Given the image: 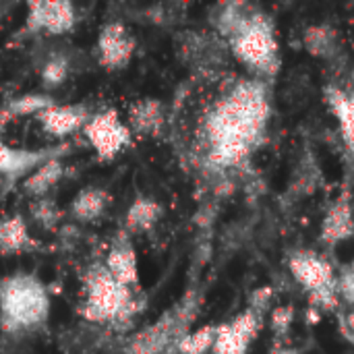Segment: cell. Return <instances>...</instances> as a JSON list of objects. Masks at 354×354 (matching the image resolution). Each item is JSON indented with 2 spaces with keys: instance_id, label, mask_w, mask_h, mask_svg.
I'll list each match as a JSON object with an SVG mask.
<instances>
[{
  "instance_id": "e0dca14e",
  "label": "cell",
  "mask_w": 354,
  "mask_h": 354,
  "mask_svg": "<svg viewBox=\"0 0 354 354\" xmlns=\"http://www.w3.org/2000/svg\"><path fill=\"white\" fill-rule=\"evenodd\" d=\"M110 205V193L102 187H85L81 189L71 205H68V214L73 220L81 222V224H89V222H95L100 220L106 209Z\"/></svg>"
},
{
  "instance_id": "603a6c76",
  "label": "cell",
  "mask_w": 354,
  "mask_h": 354,
  "mask_svg": "<svg viewBox=\"0 0 354 354\" xmlns=\"http://www.w3.org/2000/svg\"><path fill=\"white\" fill-rule=\"evenodd\" d=\"M214 340H216V328L214 326H205L197 332L187 334L178 346L176 354H205L207 351L214 348Z\"/></svg>"
},
{
  "instance_id": "484cf974",
  "label": "cell",
  "mask_w": 354,
  "mask_h": 354,
  "mask_svg": "<svg viewBox=\"0 0 354 354\" xmlns=\"http://www.w3.org/2000/svg\"><path fill=\"white\" fill-rule=\"evenodd\" d=\"M336 286H338V297L354 305V263L351 268L342 270V274L336 278Z\"/></svg>"
},
{
  "instance_id": "ac0fdd59",
  "label": "cell",
  "mask_w": 354,
  "mask_h": 354,
  "mask_svg": "<svg viewBox=\"0 0 354 354\" xmlns=\"http://www.w3.org/2000/svg\"><path fill=\"white\" fill-rule=\"evenodd\" d=\"M62 156L50 158L48 162H44L41 166H37L25 180H23V191L27 197L35 199H44L48 197V193L62 180L64 176V164L60 160Z\"/></svg>"
},
{
  "instance_id": "cb8c5ba5",
  "label": "cell",
  "mask_w": 354,
  "mask_h": 354,
  "mask_svg": "<svg viewBox=\"0 0 354 354\" xmlns=\"http://www.w3.org/2000/svg\"><path fill=\"white\" fill-rule=\"evenodd\" d=\"M29 209H31L33 222L39 224L46 230H52L60 222V218H62V212L58 209V205L52 199H48V197L31 201V207Z\"/></svg>"
},
{
  "instance_id": "ba28073f",
  "label": "cell",
  "mask_w": 354,
  "mask_h": 354,
  "mask_svg": "<svg viewBox=\"0 0 354 354\" xmlns=\"http://www.w3.org/2000/svg\"><path fill=\"white\" fill-rule=\"evenodd\" d=\"M137 41L120 21H108L100 27L95 50H97V62L108 71H120L124 68L135 54Z\"/></svg>"
},
{
  "instance_id": "52a82bcc",
  "label": "cell",
  "mask_w": 354,
  "mask_h": 354,
  "mask_svg": "<svg viewBox=\"0 0 354 354\" xmlns=\"http://www.w3.org/2000/svg\"><path fill=\"white\" fill-rule=\"evenodd\" d=\"M263 326V315L255 309H247L232 322L216 328L214 354H247L249 346L257 340Z\"/></svg>"
},
{
  "instance_id": "ffe728a7",
  "label": "cell",
  "mask_w": 354,
  "mask_h": 354,
  "mask_svg": "<svg viewBox=\"0 0 354 354\" xmlns=\"http://www.w3.org/2000/svg\"><path fill=\"white\" fill-rule=\"evenodd\" d=\"M303 44L317 58H332L340 52L338 31L330 25H311L303 33Z\"/></svg>"
},
{
  "instance_id": "9a60e30c",
  "label": "cell",
  "mask_w": 354,
  "mask_h": 354,
  "mask_svg": "<svg viewBox=\"0 0 354 354\" xmlns=\"http://www.w3.org/2000/svg\"><path fill=\"white\" fill-rule=\"evenodd\" d=\"M164 122V104L156 97H141L129 108V127L137 135H160Z\"/></svg>"
},
{
  "instance_id": "277c9868",
  "label": "cell",
  "mask_w": 354,
  "mask_h": 354,
  "mask_svg": "<svg viewBox=\"0 0 354 354\" xmlns=\"http://www.w3.org/2000/svg\"><path fill=\"white\" fill-rule=\"evenodd\" d=\"M135 313V295L106 270L104 263L91 266L83 274L81 315L91 324H116Z\"/></svg>"
},
{
  "instance_id": "30bf717a",
  "label": "cell",
  "mask_w": 354,
  "mask_h": 354,
  "mask_svg": "<svg viewBox=\"0 0 354 354\" xmlns=\"http://www.w3.org/2000/svg\"><path fill=\"white\" fill-rule=\"evenodd\" d=\"M35 118L46 135L64 139L77 131H83L91 118V112L85 104H54Z\"/></svg>"
},
{
  "instance_id": "d6986e66",
  "label": "cell",
  "mask_w": 354,
  "mask_h": 354,
  "mask_svg": "<svg viewBox=\"0 0 354 354\" xmlns=\"http://www.w3.org/2000/svg\"><path fill=\"white\" fill-rule=\"evenodd\" d=\"M164 209L162 205L151 199V197H137L131 207L127 209L124 216V230L127 234H139V232H149L158 220L162 218Z\"/></svg>"
},
{
  "instance_id": "83f0119b",
  "label": "cell",
  "mask_w": 354,
  "mask_h": 354,
  "mask_svg": "<svg viewBox=\"0 0 354 354\" xmlns=\"http://www.w3.org/2000/svg\"><path fill=\"white\" fill-rule=\"evenodd\" d=\"M342 334L348 338L351 344H354V311H351V313L346 315V319L342 322Z\"/></svg>"
},
{
  "instance_id": "9c48e42d",
  "label": "cell",
  "mask_w": 354,
  "mask_h": 354,
  "mask_svg": "<svg viewBox=\"0 0 354 354\" xmlns=\"http://www.w3.org/2000/svg\"><path fill=\"white\" fill-rule=\"evenodd\" d=\"M288 270L292 274V278L309 292H319L328 286L336 284V272L332 268V263L324 257H319L317 253L311 251H299L290 257L288 261Z\"/></svg>"
},
{
  "instance_id": "7402d4cb",
  "label": "cell",
  "mask_w": 354,
  "mask_h": 354,
  "mask_svg": "<svg viewBox=\"0 0 354 354\" xmlns=\"http://www.w3.org/2000/svg\"><path fill=\"white\" fill-rule=\"evenodd\" d=\"M71 73V60L64 54H52L39 68V79L44 83V87L54 89L58 85H62L66 81Z\"/></svg>"
},
{
  "instance_id": "5b68a950",
  "label": "cell",
  "mask_w": 354,
  "mask_h": 354,
  "mask_svg": "<svg viewBox=\"0 0 354 354\" xmlns=\"http://www.w3.org/2000/svg\"><path fill=\"white\" fill-rule=\"evenodd\" d=\"M83 135L102 162L114 160L133 143L131 127L120 118L114 108L91 114L89 122L83 129Z\"/></svg>"
},
{
  "instance_id": "4316f807",
  "label": "cell",
  "mask_w": 354,
  "mask_h": 354,
  "mask_svg": "<svg viewBox=\"0 0 354 354\" xmlns=\"http://www.w3.org/2000/svg\"><path fill=\"white\" fill-rule=\"evenodd\" d=\"M272 297H274V290H272L270 286H263V288H259V290H255V292L251 295V303H249V307H251V309H255V311H259V313L263 315V313L270 309Z\"/></svg>"
},
{
  "instance_id": "5bb4252c",
  "label": "cell",
  "mask_w": 354,
  "mask_h": 354,
  "mask_svg": "<svg viewBox=\"0 0 354 354\" xmlns=\"http://www.w3.org/2000/svg\"><path fill=\"white\" fill-rule=\"evenodd\" d=\"M354 234L353 205L346 197L338 199L324 216L319 239L326 247H336Z\"/></svg>"
},
{
  "instance_id": "44dd1931",
  "label": "cell",
  "mask_w": 354,
  "mask_h": 354,
  "mask_svg": "<svg viewBox=\"0 0 354 354\" xmlns=\"http://www.w3.org/2000/svg\"><path fill=\"white\" fill-rule=\"evenodd\" d=\"M54 104L56 102L48 93H23L19 97L8 100V104L2 108V120L21 118V116H37Z\"/></svg>"
},
{
  "instance_id": "2e32d148",
  "label": "cell",
  "mask_w": 354,
  "mask_h": 354,
  "mask_svg": "<svg viewBox=\"0 0 354 354\" xmlns=\"http://www.w3.org/2000/svg\"><path fill=\"white\" fill-rule=\"evenodd\" d=\"M37 247L21 214L0 218V255H19Z\"/></svg>"
},
{
  "instance_id": "f1b7e54d",
  "label": "cell",
  "mask_w": 354,
  "mask_h": 354,
  "mask_svg": "<svg viewBox=\"0 0 354 354\" xmlns=\"http://www.w3.org/2000/svg\"><path fill=\"white\" fill-rule=\"evenodd\" d=\"M270 354H299L295 348H290L288 344H282L280 340L274 342V346L270 348Z\"/></svg>"
},
{
  "instance_id": "3957f363",
  "label": "cell",
  "mask_w": 354,
  "mask_h": 354,
  "mask_svg": "<svg viewBox=\"0 0 354 354\" xmlns=\"http://www.w3.org/2000/svg\"><path fill=\"white\" fill-rule=\"evenodd\" d=\"M50 295L33 274H10L0 280V328L19 334L39 328L50 317Z\"/></svg>"
},
{
  "instance_id": "4fadbf2b",
  "label": "cell",
  "mask_w": 354,
  "mask_h": 354,
  "mask_svg": "<svg viewBox=\"0 0 354 354\" xmlns=\"http://www.w3.org/2000/svg\"><path fill=\"white\" fill-rule=\"evenodd\" d=\"M324 95L332 114L336 116L340 124V135H342L346 149L354 156V77L351 89H342L330 83L324 87Z\"/></svg>"
},
{
  "instance_id": "6da1fadb",
  "label": "cell",
  "mask_w": 354,
  "mask_h": 354,
  "mask_svg": "<svg viewBox=\"0 0 354 354\" xmlns=\"http://www.w3.org/2000/svg\"><path fill=\"white\" fill-rule=\"evenodd\" d=\"M270 120L268 87L259 79H239L205 112L201 124L205 164L218 170L247 162L263 141Z\"/></svg>"
},
{
  "instance_id": "d4e9b609",
  "label": "cell",
  "mask_w": 354,
  "mask_h": 354,
  "mask_svg": "<svg viewBox=\"0 0 354 354\" xmlns=\"http://www.w3.org/2000/svg\"><path fill=\"white\" fill-rule=\"evenodd\" d=\"M270 322H272V330L276 334V340H282L290 332V326L295 322V309L288 305L276 307L270 315Z\"/></svg>"
},
{
  "instance_id": "7c38bea8",
  "label": "cell",
  "mask_w": 354,
  "mask_h": 354,
  "mask_svg": "<svg viewBox=\"0 0 354 354\" xmlns=\"http://www.w3.org/2000/svg\"><path fill=\"white\" fill-rule=\"evenodd\" d=\"M104 266L114 276V280H118L122 286H127L131 290H135L139 286V261H137L135 247L127 232L120 234L112 243V247L104 259Z\"/></svg>"
},
{
  "instance_id": "7a4b0ae2",
  "label": "cell",
  "mask_w": 354,
  "mask_h": 354,
  "mask_svg": "<svg viewBox=\"0 0 354 354\" xmlns=\"http://www.w3.org/2000/svg\"><path fill=\"white\" fill-rule=\"evenodd\" d=\"M216 29L228 39L239 62L259 77H272L280 68V48L274 21L257 6L232 2L218 6L214 17Z\"/></svg>"
},
{
  "instance_id": "8fae6325",
  "label": "cell",
  "mask_w": 354,
  "mask_h": 354,
  "mask_svg": "<svg viewBox=\"0 0 354 354\" xmlns=\"http://www.w3.org/2000/svg\"><path fill=\"white\" fill-rule=\"evenodd\" d=\"M64 149H19L10 147L0 137V176L4 178H21L29 176L37 166L48 162L50 158L62 156Z\"/></svg>"
},
{
  "instance_id": "8992f818",
  "label": "cell",
  "mask_w": 354,
  "mask_h": 354,
  "mask_svg": "<svg viewBox=\"0 0 354 354\" xmlns=\"http://www.w3.org/2000/svg\"><path fill=\"white\" fill-rule=\"evenodd\" d=\"M77 25V8L66 0H33L27 4L25 31L44 35H64Z\"/></svg>"
}]
</instances>
